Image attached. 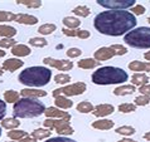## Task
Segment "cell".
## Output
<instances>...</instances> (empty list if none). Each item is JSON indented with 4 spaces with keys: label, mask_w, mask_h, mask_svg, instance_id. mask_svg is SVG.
<instances>
[{
    "label": "cell",
    "mask_w": 150,
    "mask_h": 142,
    "mask_svg": "<svg viewBox=\"0 0 150 142\" xmlns=\"http://www.w3.org/2000/svg\"><path fill=\"white\" fill-rule=\"evenodd\" d=\"M136 18L126 10H107L95 16L93 25L101 34L119 37L136 25Z\"/></svg>",
    "instance_id": "6da1fadb"
},
{
    "label": "cell",
    "mask_w": 150,
    "mask_h": 142,
    "mask_svg": "<svg viewBox=\"0 0 150 142\" xmlns=\"http://www.w3.org/2000/svg\"><path fill=\"white\" fill-rule=\"evenodd\" d=\"M52 77V70L45 67H29L19 74V82L28 87H43L48 84Z\"/></svg>",
    "instance_id": "7a4b0ae2"
},
{
    "label": "cell",
    "mask_w": 150,
    "mask_h": 142,
    "mask_svg": "<svg viewBox=\"0 0 150 142\" xmlns=\"http://www.w3.org/2000/svg\"><path fill=\"white\" fill-rule=\"evenodd\" d=\"M129 79L127 73L117 67H101L92 74V82L95 84H119Z\"/></svg>",
    "instance_id": "3957f363"
},
{
    "label": "cell",
    "mask_w": 150,
    "mask_h": 142,
    "mask_svg": "<svg viewBox=\"0 0 150 142\" xmlns=\"http://www.w3.org/2000/svg\"><path fill=\"white\" fill-rule=\"evenodd\" d=\"M45 106L34 98H22L15 102L13 113L16 118H35L43 115Z\"/></svg>",
    "instance_id": "277c9868"
},
{
    "label": "cell",
    "mask_w": 150,
    "mask_h": 142,
    "mask_svg": "<svg viewBox=\"0 0 150 142\" xmlns=\"http://www.w3.org/2000/svg\"><path fill=\"white\" fill-rule=\"evenodd\" d=\"M124 41L127 45L136 49H149L150 48V28L140 27L129 32L124 37Z\"/></svg>",
    "instance_id": "5b68a950"
},
{
    "label": "cell",
    "mask_w": 150,
    "mask_h": 142,
    "mask_svg": "<svg viewBox=\"0 0 150 142\" xmlns=\"http://www.w3.org/2000/svg\"><path fill=\"white\" fill-rule=\"evenodd\" d=\"M69 121L71 120H66V118H59V120L47 118L43 122V124L45 128H49L51 131L52 129H56V132L59 136H66V135H72L74 132L73 128L69 124Z\"/></svg>",
    "instance_id": "8992f818"
},
{
    "label": "cell",
    "mask_w": 150,
    "mask_h": 142,
    "mask_svg": "<svg viewBox=\"0 0 150 142\" xmlns=\"http://www.w3.org/2000/svg\"><path fill=\"white\" fill-rule=\"evenodd\" d=\"M86 84L83 82H77L69 86H64L61 88H57L53 91V97H58V96H64V97H72V96H80L86 91Z\"/></svg>",
    "instance_id": "52a82bcc"
},
{
    "label": "cell",
    "mask_w": 150,
    "mask_h": 142,
    "mask_svg": "<svg viewBox=\"0 0 150 142\" xmlns=\"http://www.w3.org/2000/svg\"><path fill=\"white\" fill-rule=\"evenodd\" d=\"M97 4L110 10H125L135 5L134 0H97Z\"/></svg>",
    "instance_id": "ba28073f"
},
{
    "label": "cell",
    "mask_w": 150,
    "mask_h": 142,
    "mask_svg": "<svg viewBox=\"0 0 150 142\" xmlns=\"http://www.w3.org/2000/svg\"><path fill=\"white\" fill-rule=\"evenodd\" d=\"M43 63L47 65H51L53 68H57L58 70H62V72H67V70H71L73 68V63L69 60H64V59H53V58H44Z\"/></svg>",
    "instance_id": "9c48e42d"
},
{
    "label": "cell",
    "mask_w": 150,
    "mask_h": 142,
    "mask_svg": "<svg viewBox=\"0 0 150 142\" xmlns=\"http://www.w3.org/2000/svg\"><path fill=\"white\" fill-rule=\"evenodd\" d=\"M115 56H116V52L111 47H102L95 52V60L97 62L109 60Z\"/></svg>",
    "instance_id": "30bf717a"
},
{
    "label": "cell",
    "mask_w": 150,
    "mask_h": 142,
    "mask_svg": "<svg viewBox=\"0 0 150 142\" xmlns=\"http://www.w3.org/2000/svg\"><path fill=\"white\" fill-rule=\"evenodd\" d=\"M44 115L47 116L48 118H52V117H57V118H66V120H71V118H72L68 112H64V111L59 110V108H56V107L45 108Z\"/></svg>",
    "instance_id": "8fae6325"
},
{
    "label": "cell",
    "mask_w": 150,
    "mask_h": 142,
    "mask_svg": "<svg viewBox=\"0 0 150 142\" xmlns=\"http://www.w3.org/2000/svg\"><path fill=\"white\" fill-rule=\"evenodd\" d=\"M114 111H115V108L112 104H98V106H96L93 108L92 115L96 117H106L111 115Z\"/></svg>",
    "instance_id": "7c38bea8"
},
{
    "label": "cell",
    "mask_w": 150,
    "mask_h": 142,
    "mask_svg": "<svg viewBox=\"0 0 150 142\" xmlns=\"http://www.w3.org/2000/svg\"><path fill=\"white\" fill-rule=\"evenodd\" d=\"M64 35L67 37H77L80 39H87L90 38V32L88 30H81V29H67L63 28L62 29Z\"/></svg>",
    "instance_id": "4fadbf2b"
},
{
    "label": "cell",
    "mask_w": 150,
    "mask_h": 142,
    "mask_svg": "<svg viewBox=\"0 0 150 142\" xmlns=\"http://www.w3.org/2000/svg\"><path fill=\"white\" fill-rule=\"evenodd\" d=\"M20 94L24 98H39V97H45L47 92L43 89H33V88H25L20 91Z\"/></svg>",
    "instance_id": "5bb4252c"
},
{
    "label": "cell",
    "mask_w": 150,
    "mask_h": 142,
    "mask_svg": "<svg viewBox=\"0 0 150 142\" xmlns=\"http://www.w3.org/2000/svg\"><path fill=\"white\" fill-rule=\"evenodd\" d=\"M24 62H22L20 59H16V58H10V59H6L3 63V69L9 70V72H14V70L19 69L20 67H23Z\"/></svg>",
    "instance_id": "9a60e30c"
},
{
    "label": "cell",
    "mask_w": 150,
    "mask_h": 142,
    "mask_svg": "<svg viewBox=\"0 0 150 142\" xmlns=\"http://www.w3.org/2000/svg\"><path fill=\"white\" fill-rule=\"evenodd\" d=\"M16 23L19 24H24V25H34L38 23V19L33 15H28V14H16Z\"/></svg>",
    "instance_id": "2e32d148"
},
{
    "label": "cell",
    "mask_w": 150,
    "mask_h": 142,
    "mask_svg": "<svg viewBox=\"0 0 150 142\" xmlns=\"http://www.w3.org/2000/svg\"><path fill=\"white\" fill-rule=\"evenodd\" d=\"M129 69L132 72H150V63H143L139 60H134L129 64Z\"/></svg>",
    "instance_id": "e0dca14e"
},
{
    "label": "cell",
    "mask_w": 150,
    "mask_h": 142,
    "mask_svg": "<svg viewBox=\"0 0 150 142\" xmlns=\"http://www.w3.org/2000/svg\"><path fill=\"white\" fill-rule=\"evenodd\" d=\"M11 53H13L15 57H27L32 53V51H30V48L24 44H16L11 48Z\"/></svg>",
    "instance_id": "ac0fdd59"
},
{
    "label": "cell",
    "mask_w": 150,
    "mask_h": 142,
    "mask_svg": "<svg viewBox=\"0 0 150 142\" xmlns=\"http://www.w3.org/2000/svg\"><path fill=\"white\" fill-rule=\"evenodd\" d=\"M54 103L59 110H68V108L73 106V102L71 101V99H68L67 97H64V96H58V97H56Z\"/></svg>",
    "instance_id": "d6986e66"
},
{
    "label": "cell",
    "mask_w": 150,
    "mask_h": 142,
    "mask_svg": "<svg viewBox=\"0 0 150 142\" xmlns=\"http://www.w3.org/2000/svg\"><path fill=\"white\" fill-rule=\"evenodd\" d=\"M77 65L82 69H92V68H96V67L100 65V62L91 59V58H85V59H81L78 62Z\"/></svg>",
    "instance_id": "ffe728a7"
},
{
    "label": "cell",
    "mask_w": 150,
    "mask_h": 142,
    "mask_svg": "<svg viewBox=\"0 0 150 142\" xmlns=\"http://www.w3.org/2000/svg\"><path fill=\"white\" fill-rule=\"evenodd\" d=\"M135 92V86L132 84H126V86H120L115 88L114 94L115 96H126V94H132Z\"/></svg>",
    "instance_id": "44dd1931"
},
{
    "label": "cell",
    "mask_w": 150,
    "mask_h": 142,
    "mask_svg": "<svg viewBox=\"0 0 150 142\" xmlns=\"http://www.w3.org/2000/svg\"><path fill=\"white\" fill-rule=\"evenodd\" d=\"M149 82V78L146 74H141V73H135L131 78V83L132 86H139V87H143L145 86L146 83Z\"/></svg>",
    "instance_id": "7402d4cb"
},
{
    "label": "cell",
    "mask_w": 150,
    "mask_h": 142,
    "mask_svg": "<svg viewBox=\"0 0 150 142\" xmlns=\"http://www.w3.org/2000/svg\"><path fill=\"white\" fill-rule=\"evenodd\" d=\"M114 124L115 122H112L110 120H98L92 123V127L96 129H111L114 127Z\"/></svg>",
    "instance_id": "603a6c76"
},
{
    "label": "cell",
    "mask_w": 150,
    "mask_h": 142,
    "mask_svg": "<svg viewBox=\"0 0 150 142\" xmlns=\"http://www.w3.org/2000/svg\"><path fill=\"white\" fill-rule=\"evenodd\" d=\"M52 131L49 128H37L32 132V137L35 140H43V138H47V137L51 136Z\"/></svg>",
    "instance_id": "cb8c5ba5"
},
{
    "label": "cell",
    "mask_w": 150,
    "mask_h": 142,
    "mask_svg": "<svg viewBox=\"0 0 150 142\" xmlns=\"http://www.w3.org/2000/svg\"><path fill=\"white\" fill-rule=\"evenodd\" d=\"M20 122L16 118H4L1 120V127L6 129H15L16 127H19Z\"/></svg>",
    "instance_id": "d4e9b609"
},
{
    "label": "cell",
    "mask_w": 150,
    "mask_h": 142,
    "mask_svg": "<svg viewBox=\"0 0 150 142\" xmlns=\"http://www.w3.org/2000/svg\"><path fill=\"white\" fill-rule=\"evenodd\" d=\"M16 34V29L10 25H0V37L5 38H13Z\"/></svg>",
    "instance_id": "484cf974"
},
{
    "label": "cell",
    "mask_w": 150,
    "mask_h": 142,
    "mask_svg": "<svg viewBox=\"0 0 150 142\" xmlns=\"http://www.w3.org/2000/svg\"><path fill=\"white\" fill-rule=\"evenodd\" d=\"M28 136V132L25 131H22V129H10L8 132V137L13 141H18V140H22L24 137Z\"/></svg>",
    "instance_id": "4316f807"
},
{
    "label": "cell",
    "mask_w": 150,
    "mask_h": 142,
    "mask_svg": "<svg viewBox=\"0 0 150 142\" xmlns=\"http://www.w3.org/2000/svg\"><path fill=\"white\" fill-rule=\"evenodd\" d=\"M63 24L67 29H76V28L80 27L81 22H80V19L73 18V16H66L63 19Z\"/></svg>",
    "instance_id": "83f0119b"
},
{
    "label": "cell",
    "mask_w": 150,
    "mask_h": 142,
    "mask_svg": "<svg viewBox=\"0 0 150 142\" xmlns=\"http://www.w3.org/2000/svg\"><path fill=\"white\" fill-rule=\"evenodd\" d=\"M91 13L90 8L86 6V5H78L73 9V14H76L78 16H81V18H86V16H88Z\"/></svg>",
    "instance_id": "f1b7e54d"
},
{
    "label": "cell",
    "mask_w": 150,
    "mask_h": 142,
    "mask_svg": "<svg viewBox=\"0 0 150 142\" xmlns=\"http://www.w3.org/2000/svg\"><path fill=\"white\" fill-rule=\"evenodd\" d=\"M4 99H5V102L15 103L19 101V93L16 91H6L4 93Z\"/></svg>",
    "instance_id": "f546056e"
},
{
    "label": "cell",
    "mask_w": 150,
    "mask_h": 142,
    "mask_svg": "<svg viewBox=\"0 0 150 142\" xmlns=\"http://www.w3.org/2000/svg\"><path fill=\"white\" fill-rule=\"evenodd\" d=\"M93 106L91 104L90 102L87 101H83V102H80L77 104V111L81 112V113H90V112L93 111Z\"/></svg>",
    "instance_id": "4dcf8cb0"
},
{
    "label": "cell",
    "mask_w": 150,
    "mask_h": 142,
    "mask_svg": "<svg viewBox=\"0 0 150 142\" xmlns=\"http://www.w3.org/2000/svg\"><path fill=\"white\" fill-rule=\"evenodd\" d=\"M56 29H57V27L54 24H43V25H40L38 28V32L43 35H48V34H52Z\"/></svg>",
    "instance_id": "1f68e13d"
},
{
    "label": "cell",
    "mask_w": 150,
    "mask_h": 142,
    "mask_svg": "<svg viewBox=\"0 0 150 142\" xmlns=\"http://www.w3.org/2000/svg\"><path fill=\"white\" fill-rule=\"evenodd\" d=\"M16 14L11 11H4L0 10V22H15Z\"/></svg>",
    "instance_id": "d6a6232c"
},
{
    "label": "cell",
    "mask_w": 150,
    "mask_h": 142,
    "mask_svg": "<svg viewBox=\"0 0 150 142\" xmlns=\"http://www.w3.org/2000/svg\"><path fill=\"white\" fill-rule=\"evenodd\" d=\"M116 133L119 135H124V136H131L135 133V128L131 126H121L116 128Z\"/></svg>",
    "instance_id": "836d02e7"
},
{
    "label": "cell",
    "mask_w": 150,
    "mask_h": 142,
    "mask_svg": "<svg viewBox=\"0 0 150 142\" xmlns=\"http://www.w3.org/2000/svg\"><path fill=\"white\" fill-rule=\"evenodd\" d=\"M16 3L22 4V5H25L28 8H34V9L42 6V1H39V0H18Z\"/></svg>",
    "instance_id": "e575fe53"
},
{
    "label": "cell",
    "mask_w": 150,
    "mask_h": 142,
    "mask_svg": "<svg viewBox=\"0 0 150 142\" xmlns=\"http://www.w3.org/2000/svg\"><path fill=\"white\" fill-rule=\"evenodd\" d=\"M29 44L33 45V47H37V48H43L48 44V41L44 38H30L29 39Z\"/></svg>",
    "instance_id": "d590c367"
},
{
    "label": "cell",
    "mask_w": 150,
    "mask_h": 142,
    "mask_svg": "<svg viewBox=\"0 0 150 142\" xmlns=\"http://www.w3.org/2000/svg\"><path fill=\"white\" fill-rule=\"evenodd\" d=\"M136 106L132 103H124L119 106V111L122 112V113H130V112H135Z\"/></svg>",
    "instance_id": "8d00e7d4"
},
{
    "label": "cell",
    "mask_w": 150,
    "mask_h": 142,
    "mask_svg": "<svg viewBox=\"0 0 150 142\" xmlns=\"http://www.w3.org/2000/svg\"><path fill=\"white\" fill-rule=\"evenodd\" d=\"M14 45H16V41L13 38H4L0 40V48H13Z\"/></svg>",
    "instance_id": "74e56055"
},
{
    "label": "cell",
    "mask_w": 150,
    "mask_h": 142,
    "mask_svg": "<svg viewBox=\"0 0 150 142\" xmlns=\"http://www.w3.org/2000/svg\"><path fill=\"white\" fill-rule=\"evenodd\" d=\"M54 82L57 84H66V83L71 82V76H68V74H57L54 77Z\"/></svg>",
    "instance_id": "f35d334b"
},
{
    "label": "cell",
    "mask_w": 150,
    "mask_h": 142,
    "mask_svg": "<svg viewBox=\"0 0 150 142\" xmlns=\"http://www.w3.org/2000/svg\"><path fill=\"white\" fill-rule=\"evenodd\" d=\"M149 102H150V97H149V96L141 94V96H139V97L135 98V106H146Z\"/></svg>",
    "instance_id": "ab89813d"
},
{
    "label": "cell",
    "mask_w": 150,
    "mask_h": 142,
    "mask_svg": "<svg viewBox=\"0 0 150 142\" xmlns=\"http://www.w3.org/2000/svg\"><path fill=\"white\" fill-rule=\"evenodd\" d=\"M111 48L116 52V56H124V54L127 53V49L124 45H120V44H114V45H111Z\"/></svg>",
    "instance_id": "60d3db41"
},
{
    "label": "cell",
    "mask_w": 150,
    "mask_h": 142,
    "mask_svg": "<svg viewBox=\"0 0 150 142\" xmlns=\"http://www.w3.org/2000/svg\"><path fill=\"white\" fill-rule=\"evenodd\" d=\"M81 54H82V51L78 48H69L67 51V57H69V58H77V57H80Z\"/></svg>",
    "instance_id": "b9f144b4"
},
{
    "label": "cell",
    "mask_w": 150,
    "mask_h": 142,
    "mask_svg": "<svg viewBox=\"0 0 150 142\" xmlns=\"http://www.w3.org/2000/svg\"><path fill=\"white\" fill-rule=\"evenodd\" d=\"M45 142H77L74 140H71V138H67V137H52V138L47 140Z\"/></svg>",
    "instance_id": "7bdbcfd3"
},
{
    "label": "cell",
    "mask_w": 150,
    "mask_h": 142,
    "mask_svg": "<svg viewBox=\"0 0 150 142\" xmlns=\"http://www.w3.org/2000/svg\"><path fill=\"white\" fill-rule=\"evenodd\" d=\"M131 11H132V15L136 14V15H141V14H144L145 13V8L143 5H134L131 8Z\"/></svg>",
    "instance_id": "ee69618b"
},
{
    "label": "cell",
    "mask_w": 150,
    "mask_h": 142,
    "mask_svg": "<svg viewBox=\"0 0 150 142\" xmlns=\"http://www.w3.org/2000/svg\"><path fill=\"white\" fill-rule=\"evenodd\" d=\"M5 113H6V103L3 102L1 99H0V121L4 120Z\"/></svg>",
    "instance_id": "f6af8a7d"
},
{
    "label": "cell",
    "mask_w": 150,
    "mask_h": 142,
    "mask_svg": "<svg viewBox=\"0 0 150 142\" xmlns=\"http://www.w3.org/2000/svg\"><path fill=\"white\" fill-rule=\"evenodd\" d=\"M139 92H141V94L149 96V97H150V84H145V86H143V87H140Z\"/></svg>",
    "instance_id": "bcb514c9"
},
{
    "label": "cell",
    "mask_w": 150,
    "mask_h": 142,
    "mask_svg": "<svg viewBox=\"0 0 150 142\" xmlns=\"http://www.w3.org/2000/svg\"><path fill=\"white\" fill-rule=\"evenodd\" d=\"M14 142H37V140L33 138V137H30V136H27L22 140H18V141H14Z\"/></svg>",
    "instance_id": "7dc6e473"
},
{
    "label": "cell",
    "mask_w": 150,
    "mask_h": 142,
    "mask_svg": "<svg viewBox=\"0 0 150 142\" xmlns=\"http://www.w3.org/2000/svg\"><path fill=\"white\" fill-rule=\"evenodd\" d=\"M117 142H137V141H134V140H130V138H122V140H120Z\"/></svg>",
    "instance_id": "c3c4849f"
},
{
    "label": "cell",
    "mask_w": 150,
    "mask_h": 142,
    "mask_svg": "<svg viewBox=\"0 0 150 142\" xmlns=\"http://www.w3.org/2000/svg\"><path fill=\"white\" fill-rule=\"evenodd\" d=\"M144 138H145V140H148V141H150V132H146V133H145V135H144Z\"/></svg>",
    "instance_id": "681fc988"
},
{
    "label": "cell",
    "mask_w": 150,
    "mask_h": 142,
    "mask_svg": "<svg viewBox=\"0 0 150 142\" xmlns=\"http://www.w3.org/2000/svg\"><path fill=\"white\" fill-rule=\"evenodd\" d=\"M145 59H146V60H149L150 62V52H146V53H145Z\"/></svg>",
    "instance_id": "f907efd6"
},
{
    "label": "cell",
    "mask_w": 150,
    "mask_h": 142,
    "mask_svg": "<svg viewBox=\"0 0 150 142\" xmlns=\"http://www.w3.org/2000/svg\"><path fill=\"white\" fill-rule=\"evenodd\" d=\"M5 54H6V52H4V51H3V49H0V58L5 57Z\"/></svg>",
    "instance_id": "816d5d0a"
},
{
    "label": "cell",
    "mask_w": 150,
    "mask_h": 142,
    "mask_svg": "<svg viewBox=\"0 0 150 142\" xmlns=\"http://www.w3.org/2000/svg\"><path fill=\"white\" fill-rule=\"evenodd\" d=\"M3 73H4V72H3V67H0V76H1Z\"/></svg>",
    "instance_id": "f5cc1de1"
},
{
    "label": "cell",
    "mask_w": 150,
    "mask_h": 142,
    "mask_svg": "<svg viewBox=\"0 0 150 142\" xmlns=\"http://www.w3.org/2000/svg\"><path fill=\"white\" fill-rule=\"evenodd\" d=\"M0 137H1V128H0Z\"/></svg>",
    "instance_id": "db71d44e"
},
{
    "label": "cell",
    "mask_w": 150,
    "mask_h": 142,
    "mask_svg": "<svg viewBox=\"0 0 150 142\" xmlns=\"http://www.w3.org/2000/svg\"><path fill=\"white\" fill-rule=\"evenodd\" d=\"M148 22H149V23H150V16H149V18H148Z\"/></svg>",
    "instance_id": "11a10c76"
}]
</instances>
